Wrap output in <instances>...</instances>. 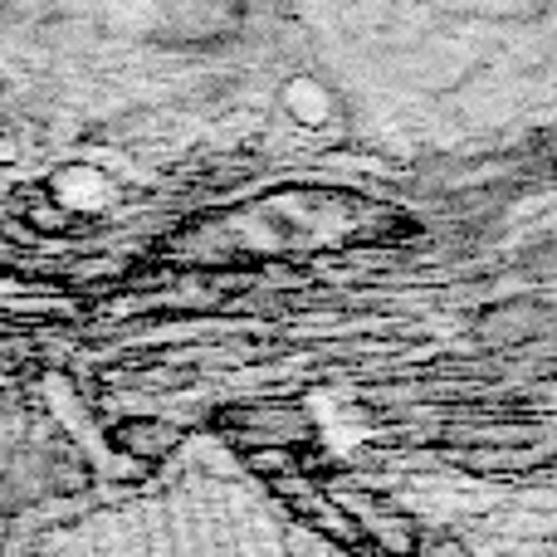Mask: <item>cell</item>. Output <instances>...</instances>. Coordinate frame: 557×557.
Instances as JSON below:
<instances>
[{
    "instance_id": "1",
    "label": "cell",
    "mask_w": 557,
    "mask_h": 557,
    "mask_svg": "<svg viewBox=\"0 0 557 557\" xmlns=\"http://www.w3.org/2000/svg\"><path fill=\"white\" fill-rule=\"evenodd\" d=\"M49 557H288V543L245 494L186 490L88 523Z\"/></svg>"
},
{
    "instance_id": "2",
    "label": "cell",
    "mask_w": 557,
    "mask_h": 557,
    "mask_svg": "<svg viewBox=\"0 0 557 557\" xmlns=\"http://www.w3.org/2000/svg\"><path fill=\"white\" fill-rule=\"evenodd\" d=\"M529 327H533V318H529V313H519V318H509V313H490V318L480 323V333L490 337V343H519V337L529 333Z\"/></svg>"
}]
</instances>
